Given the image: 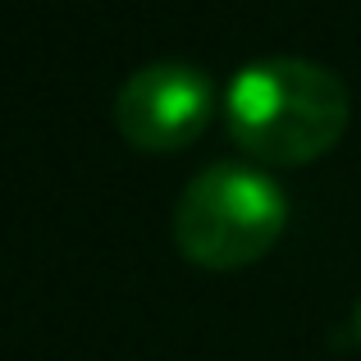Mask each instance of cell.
Here are the masks:
<instances>
[{"mask_svg": "<svg viewBox=\"0 0 361 361\" xmlns=\"http://www.w3.org/2000/svg\"><path fill=\"white\" fill-rule=\"evenodd\" d=\"M233 142L265 165H311L348 128V87L325 64L270 55L247 64L224 92Z\"/></svg>", "mask_w": 361, "mask_h": 361, "instance_id": "1", "label": "cell"}, {"mask_svg": "<svg viewBox=\"0 0 361 361\" xmlns=\"http://www.w3.org/2000/svg\"><path fill=\"white\" fill-rule=\"evenodd\" d=\"M288 197L270 174L247 165H211L174 206V243L202 270H243L279 243Z\"/></svg>", "mask_w": 361, "mask_h": 361, "instance_id": "2", "label": "cell"}, {"mask_svg": "<svg viewBox=\"0 0 361 361\" xmlns=\"http://www.w3.org/2000/svg\"><path fill=\"white\" fill-rule=\"evenodd\" d=\"M215 115V82L197 64L160 60L128 73L115 97V128L137 151H178Z\"/></svg>", "mask_w": 361, "mask_h": 361, "instance_id": "3", "label": "cell"}, {"mask_svg": "<svg viewBox=\"0 0 361 361\" xmlns=\"http://www.w3.org/2000/svg\"><path fill=\"white\" fill-rule=\"evenodd\" d=\"M357 334H361V307H357Z\"/></svg>", "mask_w": 361, "mask_h": 361, "instance_id": "4", "label": "cell"}]
</instances>
